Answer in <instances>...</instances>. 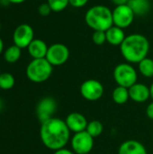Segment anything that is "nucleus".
<instances>
[{
  "label": "nucleus",
  "mask_w": 153,
  "mask_h": 154,
  "mask_svg": "<svg viewBox=\"0 0 153 154\" xmlns=\"http://www.w3.org/2000/svg\"><path fill=\"white\" fill-rule=\"evenodd\" d=\"M40 137L46 148L55 152L65 148L70 140V131L64 120L52 117L41 123Z\"/></svg>",
  "instance_id": "1"
},
{
  "label": "nucleus",
  "mask_w": 153,
  "mask_h": 154,
  "mask_svg": "<svg viewBox=\"0 0 153 154\" xmlns=\"http://www.w3.org/2000/svg\"><path fill=\"white\" fill-rule=\"evenodd\" d=\"M150 51L148 39L139 33H133L125 37L120 45V51L128 63H139L145 59Z\"/></svg>",
  "instance_id": "2"
},
{
  "label": "nucleus",
  "mask_w": 153,
  "mask_h": 154,
  "mask_svg": "<svg viewBox=\"0 0 153 154\" xmlns=\"http://www.w3.org/2000/svg\"><path fill=\"white\" fill-rule=\"evenodd\" d=\"M85 21L94 31L106 32L114 25L113 11L106 5H95L87 11Z\"/></svg>",
  "instance_id": "3"
},
{
  "label": "nucleus",
  "mask_w": 153,
  "mask_h": 154,
  "mask_svg": "<svg viewBox=\"0 0 153 154\" xmlns=\"http://www.w3.org/2000/svg\"><path fill=\"white\" fill-rule=\"evenodd\" d=\"M52 65L45 59H32L26 68V76L33 83H42L52 74Z\"/></svg>",
  "instance_id": "4"
},
{
  "label": "nucleus",
  "mask_w": 153,
  "mask_h": 154,
  "mask_svg": "<svg viewBox=\"0 0 153 154\" xmlns=\"http://www.w3.org/2000/svg\"><path fill=\"white\" fill-rule=\"evenodd\" d=\"M137 71L130 63H120L114 69V79L118 86L131 88L137 83Z\"/></svg>",
  "instance_id": "5"
},
{
  "label": "nucleus",
  "mask_w": 153,
  "mask_h": 154,
  "mask_svg": "<svg viewBox=\"0 0 153 154\" xmlns=\"http://www.w3.org/2000/svg\"><path fill=\"white\" fill-rule=\"evenodd\" d=\"M71 147L76 154H88L94 147V138L87 131L76 133L71 138Z\"/></svg>",
  "instance_id": "6"
},
{
  "label": "nucleus",
  "mask_w": 153,
  "mask_h": 154,
  "mask_svg": "<svg viewBox=\"0 0 153 154\" xmlns=\"http://www.w3.org/2000/svg\"><path fill=\"white\" fill-rule=\"evenodd\" d=\"M69 58V50L63 43H54L48 48L45 59L52 66H60Z\"/></svg>",
  "instance_id": "7"
},
{
  "label": "nucleus",
  "mask_w": 153,
  "mask_h": 154,
  "mask_svg": "<svg viewBox=\"0 0 153 154\" xmlns=\"http://www.w3.org/2000/svg\"><path fill=\"white\" fill-rule=\"evenodd\" d=\"M81 96L88 101H96L104 95V86L96 79H87L80 86Z\"/></svg>",
  "instance_id": "8"
},
{
  "label": "nucleus",
  "mask_w": 153,
  "mask_h": 154,
  "mask_svg": "<svg viewBox=\"0 0 153 154\" xmlns=\"http://www.w3.org/2000/svg\"><path fill=\"white\" fill-rule=\"evenodd\" d=\"M34 40V32L31 25L22 23L18 25L13 34L14 44L21 49L27 48L30 43Z\"/></svg>",
  "instance_id": "9"
},
{
  "label": "nucleus",
  "mask_w": 153,
  "mask_h": 154,
  "mask_svg": "<svg viewBox=\"0 0 153 154\" xmlns=\"http://www.w3.org/2000/svg\"><path fill=\"white\" fill-rule=\"evenodd\" d=\"M135 14L128 5H117L113 11L114 25L124 29L129 27L134 18Z\"/></svg>",
  "instance_id": "10"
},
{
  "label": "nucleus",
  "mask_w": 153,
  "mask_h": 154,
  "mask_svg": "<svg viewBox=\"0 0 153 154\" xmlns=\"http://www.w3.org/2000/svg\"><path fill=\"white\" fill-rule=\"evenodd\" d=\"M57 108V103L52 97H44L37 105L36 114L39 120L42 123L53 117Z\"/></svg>",
  "instance_id": "11"
},
{
  "label": "nucleus",
  "mask_w": 153,
  "mask_h": 154,
  "mask_svg": "<svg viewBox=\"0 0 153 154\" xmlns=\"http://www.w3.org/2000/svg\"><path fill=\"white\" fill-rule=\"evenodd\" d=\"M65 122L69 131L75 134L86 131L87 124H88L87 118L82 114L78 113V112H73V113L69 114Z\"/></svg>",
  "instance_id": "12"
},
{
  "label": "nucleus",
  "mask_w": 153,
  "mask_h": 154,
  "mask_svg": "<svg viewBox=\"0 0 153 154\" xmlns=\"http://www.w3.org/2000/svg\"><path fill=\"white\" fill-rule=\"evenodd\" d=\"M130 98L137 103H143L151 97L150 88L142 83H135L129 88Z\"/></svg>",
  "instance_id": "13"
},
{
  "label": "nucleus",
  "mask_w": 153,
  "mask_h": 154,
  "mask_svg": "<svg viewBox=\"0 0 153 154\" xmlns=\"http://www.w3.org/2000/svg\"><path fill=\"white\" fill-rule=\"evenodd\" d=\"M118 154H147V151L140 142L136 140H127L120 145Z\"/></svg>",
  "instance_id": "14"
},
{
  "label": "nucleus",
  "mask_w": 153,
  "mask_h": 154,
  "mask_svg": "<svg viewBox=\"0 0 153 154\" xmlns=\"http://www.w3.org/2000/svg\"><path fill=\"white\" fill-rule=\"evenodd\" d=\"M46 42L41 39H34L27 47L28 52L32 59H43L46 57L48 51Z\"/></svg>",
  "instance_id": "15"
},
{
  "label": "nucleus",
  "mask_w": 153,
  "mask_h": 154,
  "mask_svg": "<svg viewBox=\"0 0 153 154\" xmlns=\"http://www.w3.org/2000/svg\"><path fill=\"white\" fill-rule=\"evenodd\" d=\"M106 42L114 46H120L124 40L125 39V33L124 29L113 25L108 30L106 31Z\"/></svg>",
  "instance_id": "16"
},
{
  "label": "nucleus",
  "mask_w": 153,
  "mask_h": 154,
  "mask_svg": "<svg viewBox=\"0 0 153 154\" xmlns=\"http://www.w3.org/2000/svg\"><path fill=\"white\" fill-rule=\"evenodd\" d=\"M135 15L143 16L151 10V3L149 0H129L127 4Z\"/></svg>",
  "instance_id": "17"
},
{
  "label": "nucleus",
  "mask_w": 153,
  "mask_h": 154,
  "mask_svg": "<svg viewBox=\"0 0 153 154\" xmlns=\"http://www.w3.org/2000/svg\"><path fill=\"white\" fill-rule=\"evenodd\" d=\"M112 98H113L114 102L118 105L125 104L128 101V99L130 98L129 88L121 87V86H117L112 93Z\"/></svg>",
  "instance_id": "18"
},
{
  "label": "nucleus",
  "mask_w": 153,
  "mask_h": 154,
  "mask_svg": "<svg viewBox=\"0 0 153 154\" xmlns=\"http://www.w3.org/2000/svg\"><path fill=\"white\" fill-rule=\"evenodd\" d=\"M22 49L16 45H11L4 51V59L8 63H15L21 58Z\"/></svg>",
  "instance_id": "19"
},
{
  "label": "nucleus",
  "mask_w": 153,
  "mask_h": 154,
  "mask_svg": "<svg viewBox=\"0 0 153 154\" xmlns=\"http://www.w3.org/2000/svg\"><path fill=\"white\" fill-rule=\"evenodd\" d=\"M140 73L145 78L153 77V60L146 57L138 63Z\"/></svg>",
  "instance_id": "20"
},
{
  "label": "nucleus",
  "mask_w": 153,
  "mask_h": 154,
  "mask_svg": "<svg viewBox=\"0 0 153 154\" xmlns=\"http://www.w3.org/2000/svg\"><path fill=\"white\" fill-rule=\"evenodd\" d=\"M15 83L14 77L9 72H3L0 74V88L3 90H9L14 88Z\"/></svg>",
  "instance_id": "21"
},
{
  "label": "nucleus",
  "mask_w": 153,
  "mask_h": 154,
  "mask_svg": "<svg viewBox=\"0 0 153 154\" xmlns=\"http://www.w3.org/2000/svg\"><path fill=\"white\" fill-rule=\"evenodd\" d=\"M103 130H104L103 124H102L100 121H97V120L90 121V122L87 124V129H86V131H87L93 138L98 137L100 134H102Z\"/></svg>",
  "instance_id": "22"
},
{
  "label": "nucleus",
  "mask_w": 153,
  "mask_h": 154,
  "mask_svg": "<svg viewBox=\"0 0 153 154\" xmlns=\"http://www.w3.org/2000/svg\"><path fill=\"white\" fill-rule=\"evenodd\" d=\"M47 3L53 12H61L69 5V0H48Z\"/></svg>",
  "instance_id": "23"
},
{
  "label": "nucleus",
  "mask_w": 153,
  "mask_h": 154,
  "mask_svg": "<svg viewBox=\"0 0 153 154\" xmlns=\"http://www.w3.org/2000/svg\"><path fill=\"white\" fill-rule=\"evenodd\" d=\"M92 41L96 45H102L106 42V32L104 31H95L92 35Z\"/></svg>",
  "instance_id": "24"
},
{
  "label": "nucleus",
  "mask_w": 153,
  "mask_h": 154,
  "mask_svg": "<svg viewBox=\"0 0 153 154\" xmlns=\"http://www.w3.org/2000/svg\"><path fill=\"white\" fill-rule=\"evenodd\" d=\"M51 8L49 5L48 3H43L41 5H40V6L38 7V13L41 15V16H47L50 14L51 12Z\"/></svg>",
  "instance_id": "25"
},
{
  "label": "nucleus",
  "mask_w": 153,
  "mask_h": 154,
  "mask_svg": "<svg viewBox=\"0 0 153 154\" xmlns=\"http://www.w3.org/2000/svg\"><path fill=\"white\" fill-rule=\"evenodd\" d=\"M87 2L88 0H69V5L76 8H79L85 6L87 4Z\"/></svg>",
  "instance_id": "26"
},
{
  "label": "nucleus",
  "mask_w": 153,
  "mask_h": 154,
  "mask_svg": "<svg viewBox=\"0 0 153 154\" xmlns=\"http://www.w3.org/2000/svg\"><path fill=\"white\" fill-rule=\"evenodd\" d=\"M146 114H147V116L151 119L153 120V101L148 105L147 108H146Z\"/></svg>",
  "instance_id": "27"
},
{
  "label": "nucleus",
  "mask_w": 153,
  "mask_h": 154,
  "mask_svg": "<svg viewBox=\"0 0 153 154\" xmlns=\"http://www.w3.org/2000/svg\"><path fill=\"white\" fill-rule=\"evenodd\" d=\"M53 154H76L73 151H70V150H68L66 148H62V149H60V150H57L54 152Z\"/></svg>",
  "instance_id": "28"
},
{
  "label": "nucleus",
  "mask_w": 153,
  "mask_h": 154,
  "mask_svg": "<svg viewBox=\"0 0 153 154\" xmlns=\"http://www.w3.org/2000/svg\"><path fill=\"white\" fill-rule=\"evenodd\" d=\"M116 6L117 5H127L129 0H111Z\"/></svg>",
  "instance_id": "29"
},
{
  "label": "nucleus",
  "mask_w": 153,
  "mask_h": 154,
  "mask_svg": "<svg viewBox=\"0 0 153 154\" xmlns=\"http://www.w3.org/2000/svg\"><path fill=\"white\" fill-rule=\"evenodd\" d=\"M8 3L10 4H14V5H18V4H22L23 2H25L26 0H6Z\"/></svg>",
  "instance_id": "30"
},
{
  "label": "nucleus",
  "mask_w": 153,
  "mask_h": 154,
  "mask_svg": "<svg viewBox=\"0 0 153 154\" xmlns=\"http://www.w3.org/2000/svg\"><path fill=\"white\" fill-rule=\"evenodd\" d=\"M3 51H4V42H3V40L0 38V55H1V53L3 52Z\"/></svg>",
  "instance_id": "31"
},
{
  "label": "nucleus",
  "mask_w": 153,
  "mask_h": 154,
  "mask_svg": "<svg viewBox=\"0 0 153 154\" xmlns=\"http://www.w3.org/2000/svg\"><path fill=\"white\" fill-rule=\"evenodd\" d=\"M150 91H151V97L152 98L153 100V82L152 84L151 85V87H150Z\"/></svg>",
  "instance_id": "32"
},
{
  "label": "nucleus",
  "mask_w": 153,
  "mask_h": 154,
  "mask_svg": "<svg viewBox=\"0 0 153 154\" xmlns=\"http://www.w3.org/2000/svg\"><path fill=\"white\" fill-rule=\"evenodd\" d=\"M0 29H1V25H0Z\"/></svg>",
  "instance_id": "33"
},
{
  "label": "nucleus",
  "mask_w": 153,
  "mask_h": 154,
  "mask_svg": "<svg viewBox=\"0 0 153 154\" xmlns=\"http://www.w3.org/2000/svg\"><path fill=\"white\" fill-rule=\"evenodd\" d=\"M152 140H153V135H152Z\"/></svg>",
  "instance_id": "34"
},
{
  "label": "nucleus",
  "mask_w": 153,
  "mask_h": 154,
  "mask_svg": "<svg viewBox=\"0 0 153 154\" xmlns=\"http://www.w3.org/2000/svg\"><path fill=\"white\" fill-rule=\"evenodd\" d=\"M0 74H1V71H0Z\"/></svg>",
  "instance_id": "35"
}]
</instances>
